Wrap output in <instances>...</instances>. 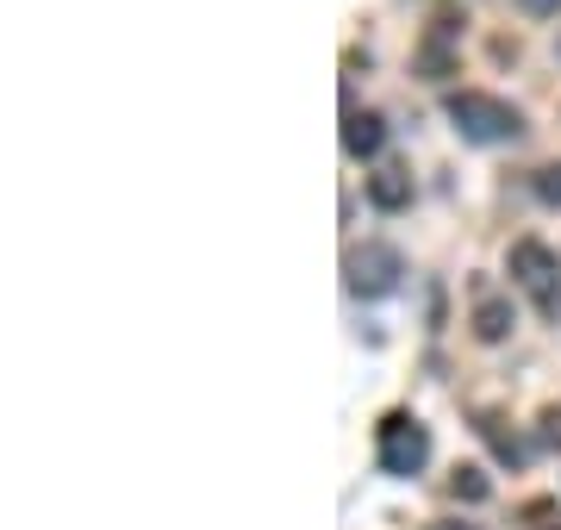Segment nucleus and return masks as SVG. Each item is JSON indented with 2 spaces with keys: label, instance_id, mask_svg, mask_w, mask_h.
<instances>
[{
  "label": "nucleus",
  "instance_id": "8",
  "mask_svg": "<svg viewBox=\"0 0 561 530\" xmlns=\"http://www.w3.org/2000/svg\"><path fill=\"white\" fill-rule=\"evenodd\" d=\"M474 430H481L486 443H493V456H500V462H512V469H518L524 456H530V449H524L518 437L505 430V418H500V412H481V425H474Z\"/></svg>",
  "mask_w": 561,
  "mask_h": 530
},
{
  "label": "nucleus",
  "instance_id": "5",
  "mask_svg": "<svg viewBox=\"0 0 561 530\" xmlns=\"http://www.w3.org/2000/svg\"><path fill=\"white\" fill-rule=\"evenodd\" d=\"M381 143H387V125H381V113H343V150L350 157H381Z\"/></svg>",
  "mask_w": 561,
  "mask_h": 530
},
{
  "label": "nucleus",
  "instance_id": "6",
  "mask_svg": "<svg viewBox=\"0 0 561 530\" xmlns=\"http://www.w3.org/2000/svg\"><path fill=\"white\" fill-rule=\"evenodd\" d=\"M368 200L381 206V212H400L405 200H412V175H405V169H375V175H368Z\"/></svg>",
  "mask_w": 561,
  "mask_h": 530
},
{
  "label": "nucleus",
  "instance_id": "12",
  "mask_svg": "<svg viewBox=\"0 0 561 530\" xmlns=\"http://www.w3.org/2000/svg\"><path fill=\"white\" fill-rule=\"evenodd\" d=\"M537 200H542V206H561V163L537 169Z\"/></svg>",
  "mask_w": 561,
  "mask_h": 530
},
{
  "label": "nucleus",
  "instance_id": "11",
  "mask_svg": "<svg viewBox=\"0 0 561 530\" xmlns=\"http://www.w3.org/2000/svg\"><path fill=\"white\" fill-rule=\"evenodd\" d=\"M537 443H542V449H561V406H542V418H537Z\"/></svg>",
  "mask_w": 561,
  "mask_h": 530
},
{
  "label": "nucleus",
  "instance_id": "10",
  "mask_svg": "<svg viewBox=\"0 0 561 530\" xmlns=\"http://www.w3.org/2000/svg\"><path fill=\"white\" fill-rule=\"evenodd\" d=\"M449 493H456V499H486V474H481V469H456Z\"/></svg>",
  "mask_w": 561,
  "mask_h": 530
},
{
  "label": "nucleus",
  "instance_id": "7",
  "mask_svg": "<svg viewBox=\"0 0 561 530\" xmlns=\"http://www.w3.org/2000/svg\"><path fill=\"white\" fill-rule=\"evenodd\" d=\"M474 337H481V344H500V337H512V300H500V293H481V307H474Z\"/></svg>",
  "mask_w": 561,
  "mask_h": 530
},
{
  "label": "nucleus",
  "instance_id": "9",
  "mask_svg": "<svg viewBox=\"0 0 561 530\" xmlns=\"http://www.w3.org/2000/svg\"><path fill=\"white\" fill-rule=\"evenodd\" d=\"M419 69L431 76V82H443V76H449V20H437V25H431V44H424Z\"/></svg>",
  "mask_w": 561,
  "mask_h": 530
},
{
  "label": "nucleus",
  "instance_id": "13",
  "mask_svg": "<svg viewBox=\"0 0 561 530\" xmlns=\"http://www.w3.org/2000/svg\"><path fill=\"white\" fill-rule=\"evenodd\" d=\"M518 13H524V20H556L561 0H518Z\"/></svg>",
  "mask_w": 561,
  "mask_h": 530
},
{
  "label": "nucleus",
  "instance_id": "4",
  "mask_svg": "<svg viewBox=\"0 0 561 530\" xmlns=\"http://www.w3.org/2000/svg\"><path fill=\"white\" fill-rule=\"evenodd\" d=\"M424 462H431V430L412 412H387L381 418V469L393 481H412V474H424Z\"/></svg>",
  "mask_w": 561,
  "mask_h": 530
},
{
  "label": "nucleus",
  "instance_id": "3",
  "mask_svg": "<svg viewBox=\"0 0 561 530\" xmlns=\"http://www.w3.org/2000/svg\"><path fill=\"white\" fill-rule=\"evenodd\" d=\"M405 275V256L393 244H350L343 256V287L356 293V300H387Z\"/></svg>",
  "mask_w": 561,
  "mask_h": 530
},
{
  "label": "nucleus",
  "instance_id": "15",
  "mask_svg": "<svg viewBox=\"0 0 561 530\" xmlns=\"http://www.w3.org/2000/svg\"><path fill=\"white\" fill-rule=\"evenodd\" d=\"M556 530H561V525H556Z\"/></svg>",
  "mask_w": 561,
  "mask_h": 530
},
{
  "label": "nucleus",
  "instance_id": "1",
  "mask_svg": "<svg viewBox=\"0 0 561 530\" xmlns=\"http://www.w3.org/2000/svg\"><path fill=\"white\" fill-rule=\"evenodd\" d=\"M443 113H449V125H456L461 143H518L524 138V113H518V106L500 101V94H481V88L449 94Z\"/></svg>",
  "mask_w": 561,
  "mask_h": 530
},
{
  "label": "nucleus",
  "instance_id": "2",
  "mask_svg": "<svg viewBox=\"0 0 561 530\" xmlns=\"http://www.w3.org/2000/svg\"><path fill=\"white\" fill-rule=\"evenodd\" d=\"M512 281L537 300L542 319L561 312V256L542 244V238H518V244H512Z\"/></svg>",
  "mask_w": 561,
  "mask_h": 530
},
{
  "label": "nucleus",
  "instance_id": "14",
  "mask_svg": "<svg viewBox=\"0 0 561 530\" xmlns=\"http://www.w3.org/2000/svg\"><path fill=\"white\" fill-rule=\"evenodd\" d=\"M431 530H474V525H431Z\"/></svg>",
  "mask_w": 561,
  "mask_h": 530
}]
</instances>
